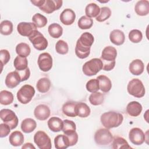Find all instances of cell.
<instances>
[{"label": "cell", "instance_id": "cell-1", "mask_svg": "<svg viewBox=\"0 0 149 149\" xmlns=\"http://www.w3.org/2000/svg\"><path fill=\"white\" fill-rule=\"evenodd\" d=\"M116 56L117 51L113 47L107 46L103 49L100 59L102 62V69L104 70L110 71L114 68Z\"/></svg>", "mask_w": 149, "mask_h": 149}, {"label": "cell", "instance_id": "cell-2", "mask_svg": "<svg viewBox=\"0 0 149 149\" xmlns=\"http://www.w3.org/2000/svg\"><path fill=\"white\" fill-rule=\"evenodd\" d=\"M102 125L107 129H110L120 126L123 120V115L115 111H108L102 113L100 118Z\"/></svg>", "mask_w": 149, "mask_h": 149}, {"label": "cell", "instance_id": "cell-3", "mask_svg": "<svg viewBox=\"0 0 149 149\" xmlns=\"http://www.w3.org/2000/svg\"><path fill=\"white\" fill-rule=\"evenodd\" d=\"M102 69V62L100 58H93L86 62L82 67L83 73L87 76L97 74Z\"/></svg>", "mask_w": 149, "mask_h": 149}, {"label": "cell", "instance_id": "cell-4", "mask_svg": "<svg viewBox=\"0 0 149 149\" xmlns=\"http://www.w3.org/2000/svg\"><path fill=\"white\" fill-rule=\"evenodd\" d=\"M127 90L129 94L136 98L143 97L146 93L145 87L139 79H132L127 84Z\"/></svg>", "mask_w": 149, "mask_h": 149}, {"label": "cell", "instance_id": "cell-5", "mask_svg": "<svg viewBox=\"0 0 149 149\" xmlns=\"http://www.w3.org/2000/svg\"><path fill=\"white\" fill-rule=\"evenodd\" d=\"M34 88L30 84L23 85L17 91V99L22 104H27L31 101L35 94Z\"/></svg>", "mask_w": 149, "mask_h": 149}, {"label": "cell", "instance_id": "cell-6", "mask_svg": "<svg viewBox=\"0 0 149 149\" xmlns=\"http://www.w3.org/2000/svg\"><path fill=\"white\" fill-rule=\"evenodd\" d=\"M95 143L98 146H107L112 143L113 136L107 128H101L96 131L94 136Z\"/></svg>", "mask_w": 149, "mask_h": 149}, {"label": "cell", "instance_id": "cell-7", "mask_svg": "<svg viewBox=\"0 0 149 149\" xmlns=\"http://www.w3.org/2000/svg\"><path fill=\"white\" fill-rule=\"evenodd\" d=\"M0 118L3 123L10 126L11 129H15L18 125V118L16 113L11 109H1L0 111Z\"/></svg>", "mask_w": 149, "mask_h": 149}, {"label": "cell", "instance_id": "cell-8", "mask_svg": "<svg viewBox=\"0 0 149 149\" xmlns=\"http://www.w3.org/2000/svg\"><path fill=\"white\" fill-rule=\"evenodd\" d=\"M29 40L32 43L34 48L38 51H43L48 47V41L43 34L37 30L29 37Z\"/></svg>", "mask_w": 149, "mask_h": 149}, {"label": "cell", "instance_id": "cell-9", "mask_svg": "<svg viewBox=\"0 0 149 149\" xmlns=\"http://www.w3.org/2000/svg\"><path fill=\"white\" fill-rule=\"evenodd\" d=\"M34 141L40 149H51V140L48 134L41 130L37 131L34 136Z\"/></svg>", "mask_w": 149, "mask_h": 149}, {"label": "cell", "instance_id": "cell-10", "mask_svg": "<svg viewBox=\"0 0 149 149\" xmlns=\"http://www.w3.org/2000/svg\"><path fill=\"white\" fill-rule=\"evenodd\" d=\"M37 63L41 70L47 72L51 69L52 67V58L48 52H43L39 55Z\"/></svg>", "mask_w": 149, "mask_h": 149}, {"label": "cell", "instance_id": "cell-11", "mask_svg": "<svg viewBox=\"0 0 149 149\" xmlns=\"http://www.w3.org/2000/svg\"><path fill=\"white\" fill-rule=\"evenodd\" d=\"M129 138L132 143L139 146L146 140V135L143 131L139 127H133L129 131Z\"/></svg>", "mask_w": 149, "mask_h": 149}, {"label": "cell", "instance_id": "cell-12", "mask_svg": "<svg viewBox=\"0 0 149 149\" xmlns=\"http://www.w3.org/2000/svg\"><path fill=\"white\" fill-rule=\"evenodd\" d=\"M37 30L36 26L31 22H20L17 26V31L19 34L28 38Z\"/></svg>", "mask_w": 149, "mask_h": 149}, {"label": "cell", "instance_id": "cell-13", "mask_svg": "<svg viewBox=\"0 0 149 149\" xmlns=\"http://www.w3.org/2000/svg\"><path fill=\"white\" fill-rule=\"evenodd\" d=\"M62 3L63 1L61 0H45L42 5L39 8L44 12L50 14L61 8Z\"/></svg>", "mask_w": 149, "mask_h": 149}, {"label": "cell", "instance_id": "cell-14", "mask_svg": "<svg viewBox=\"0 0 149 149\" xmlns=\"http://www.w3.org/2000/svg\"><path fill=\"white\" fill-rule=\"evenodd\" d=\"M51 114L49 108L45 104L37 105L34 110V115L36 119L40 120H45L48 119Z\"/></svg>", "mask_w": 149, "mask_h": 149}, {"label": "cell", "instance_id": "cell-15", "mask_svg": "<svg viewBox=\"0 0 149 149\" xmlns=\"http://www.w3.org/2000/svg\"><path fill=\"white\" fill-rule=\"evenodd\" d=\"M20 82L21 77L19 72L16 70L9 73L6 76L5 80V85L9 88H13L16 87Z\"/></svg>", "mask_w": 149, "mask_h": 149}, {"label": "cell", "instance_id": "cell-16", "mask_svg": "<svg viewBox=\"0 0 149 149\" xmlns=\"http://www.w3.org/2000/svg\"><path fill=\"white\" fill-rule=\"evenodd\" d=\"M59 19L62 23L63 24L66 26L71 25L75 20L76 14L72 9L67 8L61 12Z\"/></svg>", "mask_w": 149, "mask_h": 149}, {"label": "cell", "instance_id": "cell-17", "mask_svg": "<svg viewBox=\"0 0 149 149\" xmlns=\"http://www.w3.org/2000/svg\"><path fill=\"white\" fill-rule=\"evenodd\" d=\"M130 72L135 76H139L143 73L144 70V65L143 61L140 59H136L132 61L129 66Z\"/></svg>", "mask_w": 149, "mask_h": 149}, {"label": "cell", "instance_id": "cell-18", "mask_svg": "<svg viewBox=\"0 0 149 149\" xmlns=\"http://www.w3.org/2000/svg\"><path fill=\"white\" fill-rule=\"evenodd\" d=\"M110 41L116 45H122L125 40L124 33L119 29L112 30L109 34Z\"/></svg>", "mask_w": 149, "mask_h": 149}, {"label": "cell", "instance_id": "cell-19", "mask_svg": "<svg viewBox=\"0 0 149 149\" xmlns=\"http://www.w3.org/2000/svg\"><path fill=\"white\" fill-rule=\"evenodd\" d=\"M143 109L141 104L137 101L130 102L126 107V112L131 116L136 117L140 115Z\"/></svg>", "mask_w": 149, "mask_h": 149}, {"label": "cell", "instance_id": "cell-20", "mask_svg": "<svg viewBox=\"0 0 149 149\" xmlns=\"http://www.w3.org/2000/svg\"><path fill=\"white\" fill-rule=\"evenodd\" d=\"M134 10L139 16H146L149 13V2L147 0L139 1L135 5Z\"/></svg>", "mask_w": 149, "mask_h": 149}, {"label": "cell", "instance_id": "cell-21", "mask_svg": "<svg viewBox=\"0 0 149 149\" xmlns=\"http://www.w3.org/2000/svg\"><path fill=\"white\" fill-rule=\"evenodd\" d=\"M47 125L49 129L53 132H59L62 130L63 122L61 118L53 116L48 120Z\"/></svg>", "mask_w": 149, "mask_h": 149}, {"label": "cell", "instance_id": "cell-22", "mask_svg": "<svg viewBox=\"0 0 149 149\" xmlns=\"http://www.w3.org/2000/svg\"><path fill=\"white\" fill-rule=\"evenodd\" d=\"M94 41V38L93 34L88 32H85L80 36L76 43L86 48H91Z\"/></svg>", "mask_w": 149, "mask_h": 149}, {"label": "cell", "instance_id": "cell-23", "mask_svg": "<svg viewBox=\"0 0 149 149\" xmlns=\"http://www.w3.org/2000/svg\"><path fill=\"white\" fill-rule=\"evenodd\" d=\"M77 102L73 101H69L66 102L62 106V110L64 115L69 117H76L77 116L76 113V105Z\"/></svg>", "mask_w": 149, "mask_h": 149}, {"label": "cell", "instance_id": "cell-24", "mask_svg": "<svg viewBox=\"0 0 149 149\" xmlns=\"http://www.w3.org/2000/svg\"><path fill=\"white\" fill-rule=\"evenodd\" d=\"M55 147L57 149H65L69 146V140L65 134H58L54 139Z\"/></svg>", "mask_w": 149, "mask_h": 149}, {"label": "cell", "instance_id": "cell-25", "mask_svg": "<svg viewBox=\"0 0 149 149\" xmlns=\"http://www.w3.org/2000/svg\"><path fill=\"white\" fill-rule=\"evenodd\" d=\"M9 141L10 144L13 146H20L24 142V136L20 131H14L10 134Z\"/></svg>", "mask_w": 149, "mask_h": 149}, {"label": "cell", "instance_id": "cell-26", "mask_svg": "<svg viewBox=\"0 0 149 149\" xmlns=\"http://www.w3.org/2000/svg\"><path fill=\"white\" fill-rule=\"evenodd\" d=\"M21 129L25 133L33 132L37 127L36 122L31 118H26L21 123Z\"/></svg>", "mask_w": 149, "mask_h": 149}, {"label": "cell", "instance_id": "cell-27", "mask_svg": "<svg viewBox=\"0 0 149 149\" xmlns=\"http://www.w3.org/2000/svg\"><path fill=\"white\" fill-rule=\"evenodd\" d=\"M91 112L90 107L84 102H77L76 105V113L80 118L88 117Z\"/></svg>", "mask_w": 149, "mask_h": 149}, {"label": "cell", "instance_id": "cell-28", "mask_svg": "<svg viewBox=\"0 0 149 149\" xmlns=\"http://www.w3.org/2000/svg\"><path fill=\"white\" fill-rule=\"evenodd\" d=\"M97 79L99 81L100 89L104 93H108L112 88V83L109 77L105 75H100Z\"/></svg>", "mask_w": 149, "mask_h": 149}, {"label": "cell", "instance_id": "cell-29", "mask_svg": "<svg viewBox=\"0 0 149 149\" xmlns=\"http://www.w3.org/2000/svg\"><path fill=\"white\" fill-rule=\"evenodd\" d=\"M48 31L51 37L54 38H58L63 34V28L60 24L53 23L48 26Z\"/></svg>", "mask_w": 149, "mask_h": 149}, {"label": "cell", "instance_id": "cell-30", "mask_svg": "<svg viewBox=\"0 0 149 149\" xmlns=\"http://www.w3.org/2000/svg\"><path fill=\"white\" fill-rule=\"evenodd\" d=\"M51 87V81L48 78L42 77L40 79L36 84L37 90L41 93L48 92Z\"/></svg>", "mask_w": 149, "mask_h": 149}, {"label": "cell", "instance_id": "cell-31", "mask_svg": "<svg viewBox=\"0 0 149 149\" xmlns=\"http://www.w3.org/2000/svg\"><path fill=\"white\" fill-rule=\"evenodd\" d=\"M100 8L95 3H90L88 4L85 8V13L87 17H96L100 13Z\"/></svg>", "mask_w": 149, "mask_h": 149}, {"label": "cell", "instance_id": "cell-32", "mask_svg": "<svg viewBox=\"0 0 149 149\" xmlns=\"http://www.w3.org/2000/svg\"><path fill=\"white\" fill-rule=\"evenodd\" d=\"M112 148L113 149L131 148L127 141L122 137H115L112 141Z\"/></svg>", "mask_w": 149, "mask_h": 149}, {"label": "cell", "instance_id": "cell-33", "mask_svg": "<svg viewBox=\"0 0 149 149\" xmlns=\"http://www.w3.org/2000/svg\"><path fill=\"white\" fill-rule=\"evenodd\" d=\"M16 52L19 56L26 58L30 55L31 49L27 44L25 42H20L16 45Z\"/></svg>", "mask_w": 149, "mask_h": 149}, {"label": "cell", "instance_id": "cell-34", "mask_svg": "<svg viewBox=\"0 0 149 149\" xmlns=\"http://www.w3.org/2000/svg\"><path fill=\"white\" fill-rule=\"evenodd\" d=\"M14 97L13 94L7 90H2L0 92V103L2 105H8L13 101Z\"/></svg>", "mask_w": 149, "mask_h": 149}, {"label": "cell", "instance_id": "cell-35", "mask_svg": "<svg viewBox=\"0 0 149 149\" xmlns=\"http://www.w3.org/2000/svg\"><path fill=\"white\" fill-rule=\"evenodd\" d=\"M13 65L16 70L22 71L28 68V61L26 58L22 57L18 55L14 60Z\"/></svg>", "mask_w": 149, "mask_h": 149}, {"label": "cell", "instance_id": "cell-36", "mask_svg": "<svg viewBox=\"0 0 149 149\" xmlns=\"http://www.w3.org/2000/svg\"><path fill=\"white\" fill-rule=\"evenodd\" d=\"M89 102L93 105H100L104 101V95L100 92L92 93L88 98Z\"/></svg>", "mask_w": 149, "mask_h": 149}, {"label": "cell", "instance_id": "cell-37", "mask_svg": "<svg viewBox=\"0 0 149 149\" xmlns=\"http://www.w3.org/2000/svg\"><path fill=\"white\" fill-rule=\"evenodd\" d=\"M13 31V24L8 20H3L0 24V32L1 34L4 36L10 35Z\"/></svg>", "mask_w": 149, "mask_h": 149}, {"label": "cell", "instance_id": "cell-38", "mask_svg": "<svg viewBox=\"0 0 149 149\" xmlns=\"http://www.w3.org/2000/svg\"><path fill=\"white\" fill-rule=\"evenodd\" d=\"M90 49L91 48H86L76 43L75 47V54L79 58L84 59L88 57L90 55Z\"/></svg>", "mask_w": 149, "mask_h": 149}, {"label": "cell", "instance_id": "cell-39", "mask_svg": "<svg viewBox=\"0 0 149 149\" xmlns=\"http://www.w3.org/2000/svg\"><path fill=\"white\" fill-rule=\"evenodd\" d=\"M93 24V20L92 19L87 17L86 16H81L78 20V27L81 30L89 29Z\"/></svg>", "mask_w": 149, "mask_h": 149}, {"label": "cell", "instance_id": "cell-40", "mask_svg": "<svg viewBox=\"0 0 149 149\" xmlns=\"http://www.w3.org/2000/svg\"><path fill=\"white\" fill-rule=\"evenodd\" d=\"M32 21L37 28L43 27L45 26L47 23V19L46 17L39 13H36L33 15Z\"/></svg>", "mask_w": 149, "mask_h": 149}, {"label": "cell", "instance_id": "cell-41", "mask_svg": "<svg viewBox=\"0 0 149 149\" xmlns=\"http://www.w3.org/2000/svg\"><path fill=\"white\" fill-rule=\"evenodd\" d=\"M111 15V10L109 8L104 6L100 8V12L99 15L95 17L97 21L99 22H102L108 19Z\"/></svg>", "mask_w": 149, "mask_h": 149}, {"label": "cell", "instance_id": "cell-42", "mask_svg": "<svg viewBox=\"0 0 149 149\" xmlns=\"http://www.w3.org/2000/svg\"><path fill=\"white\" fill-rule=\"evenodd\" d=\"M62 132L65 134H68L76 132V126L75 123L70 120L65 119L63 121Z\"/></svg>", "mask_w": 149, "mask_h": 149}, {"label": "cell", "instance_id": "cell-43", "mask_svg": "<svg viewBox=\"0 0 149 149\" xmlns=\"http://www.w3.org/2000/svg\"><path fill=\"white\" fill-rule=\"evenodd\" d=\"M143 38V34L141 31L133 29L129 33V39L133 43H139Z\"/></svg>", "mask_w": 149, "mask_h": 149}, {"label": "cell", "instance_id": "cell-44", "mask_svg": "<svg viewBox=\"0 0 149 149\" xmlns=\"http://www.w3.org/2000/svg\"><path fill=\"white\" fill-rule=\"evenodd\" d=\"M55 49L57 53L61 55H65L69 51V47L66 42L62 40H60L56 43Z\"/></svg>", "mask_w": 149, "mask_h": 149}, {"label": "cell", "instance_id": "cell-45", "mask_svg": "<svg viewBox=\"0 0 149 149\" xmlns=\"http://www.w3.org/2000/svg\"><path fill=\"white\" fill-rule=\"evenodd\" d=\"M86 89L90 93H95L100 90L99 81L97 79H92L88 80L86 85Z\"/></svg>", "mask_w": 149, "mask_h": 149}, {"label": "cell", "instance_id": "cell-46", "mask_svg": "<svg viewBox=\"0 0 149 149\" xmlns=\"http://www.w3.org/2000/svg\"><path fill=\"white\" fill-rule=\"evenodd\" d=\"M10 56L9 52L6 49H1L0 51V61L2 65V69L3 65H5L10 60Z\"/></svg>", "mask_w": 149, "mask_h": 149}, {"label": "cell", "instance_id": "cell-47", "mask_svg": "<svg viewBox=\"0 0 149 149\" xmlns=\"http://www.w3.org/2000/svg\"><path fill=\"white\" fill-rule=\"evenodd\" d=\"M10 130L11 129L8 125L5 123H1L0 124V137L1 138L6 137L10 132Z\"/></svg>", "mask_w": 149, "mask_h": 149}, {"label": "cell", "instance_id": "cell-48", "mask_svg": "<svg viewBox=\"0 0 149 149\" xmlns=\"http://www.w3.org/2000/svg\"><path fill=\"white\" fill-rule=\"evenodd\" d=\"M68 136L69 140V146H74L78 141V135L76 132H74L73 133L65 134Z\"/></svg>", "mask_w": 149, "mask_h": 149}, {"label": "cell", "instance_id": "cell-49", "mask_svg": "<svg viewBox=\"0 0 149 149\" xmlns=\"http://www.w3.org/2000/svg\"><path fill=\"white\" fill-rule=\"evenodd\" d=\"M17 72H19L20 76L21 77V81H26L30 77V69L29 68H27L25 70H23L22 71H17Z\"/></svg>", "mask_w": 149, "mask_h": 149}, {"label": "cell", "instance_id": "cell-50", "mask_svg": "<svg viewBox=\"0 0 149 149\" xmlns=\"http://www.w3.org/2000/svg\"><path fill=\"white\" fill-rule=\"evenodd\" d=\"M45 0H37V1H31V2L36 6L40 8L41 6L42 5Z\"/></svg>", "mask_w": 149, "mask_h": 149}, {"label": "cell", "instance_id": "cell-51", "mask_svg": "<svg viewBox=\"0 0 149 149\" xmlns=\"http://www.w3.org/2000/svg\"><path fill=\"white\" fill-rule=\"evenodd\" d=\"M22 149H24V148H34L35 149L36 147L30 143H27L26 144H24L22 147Z\"/></svg>", "mask_w": 149, "mask_h": 149}]
</instances>
